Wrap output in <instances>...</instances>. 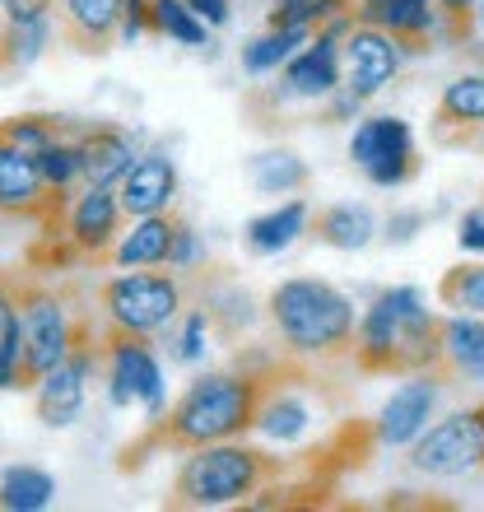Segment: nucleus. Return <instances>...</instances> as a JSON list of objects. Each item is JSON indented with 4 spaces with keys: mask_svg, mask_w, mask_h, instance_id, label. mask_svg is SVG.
<instances>
[{
    "mask_svg": "<svg viewBox=\"0 0 484 512\" xmlns=\"http://www.w3.org/2000/svg\"><path fill=\"white\" fill-rule=\"evenodd\" d=\"M266 317L280 336V350L303 364H322L354 350L359 308L345 289L322 275H289L266 294Z\"/></svg>",
    "mask_w": 484,
    "mask_h": 512,
    "instance_id": "1",
    "label": "nucleus"
},
{
    "mask_svg": "<svg viewBox=\"0 0 484 512\" xmlns=\"http://www.w3.org/2000/svg\"><path fill=\"white\" fill-rule=\"evenodd\" d=\"M438 317L415 284H396L359 312L354 364L363 373H424L438 364Z\"/></svg>",
    "mask_w": 484,
    "mask_h": 512,
    "instance_id": "2",
    "label": "nucleus"
},
{
    "mask_svg": "<svg viewBox=\"0 0 484 512\" xmlns=\"http://www.w3.org/2000/svg\"><path fill=\"white\" fill-rule=\"evenodd\" d=\"M266 391V373H196L187 382V391L177 396V405L168 410V419H159L163 447L173 452H191L205 443H229V438H247Z\"/></svg>",
    "mask_w": 484,
    "mask_h": 512,
    "instance_id": "3",
    "label": "nucleus"
},
{
    "mask_svg": "<svg viewBox=\"0 0 484 512\" xmlns=\"http://www.w3.org/2000/svg\"><path fill=\"white\" fill-rule=\"evenodd\" d=\"M280 475V461L261 447L229 438V443H205L182 452V466L173 475L177 508H233L266 494V485Z\"/></svg>",
    "mask_w": 484,
    "mask_h": 512,
    "instance_id": "4",
    "label": "nucleus"
},
{
    "mask_svg": "<svg viewBox=\"0 0 484 512\" xmlns=\"http://www.w3.org/2000/svg\"><path fill=\"white\" fill-rule=\"evenodd\" d=\"M98 308L103 322L135 336H159L182 317L187 308V289L177 270H117L103 289H98Z\"/></svg>",
    "mask_w": 484,
    "mask_h": 512,
    "instance_id": "5",
    "label": "nucleus"
},
{
    "mask_svg": "<svg viewBox=\"0 0 484 512\" xmlns=\"http://www.w3.org/2000/svg\"><path fill=\"white\" fill-rule=\"evenodd\" d=\"M103 382H108V401L117 410L140 405L145 424H159L163 419L168 378H163V364H159V354H154V345H149V336L108 326V336H103Z\"/></svg>",
    "mask_w": 484,
    "mask_h": 512,
    "instance_id": "6",
    "label": "nucleus"
},
{
    "mask_svg": "<svg viewBox=\"0 0 484 512\" xmlns=\"http://www.w3.org/2000/svg\"><path fill=\"white\" fill-rule=\"evenodd\" d=\"M98 373H103V340L94 345L89 331L80 326L75 350L33 382V415L42 429H75L84 415V401H89V382Z\"/></svg>",
    "mask_w": 484,
    "mask_h": 512,
    "instance_id": "7",
    "label": "nucleus"
},
{
    "mask_svg": "<svg viewBox=\"0 0 484 512\" xmlns=\"http://www.w3.org/2000/svg\"><path fill=\"white\" fill-rule=\"evenodd\" d=\"M350 163L373 187H405L415 177V131L396 112H373L359 117L350 131Z\"/></svg>",
    "mask_w": 484,
    "mask_h": 512,
    "instance_id": "8",
    "label": "nucleus"
},
{
    "mask_svg": "<svg viewBox=\"0 0 484 512\" xmlns=\"http://www.w3.org/2000/svg\"><path fill=\"white\" fill-rule=\"evenodd\" d=\"M484 466V419L480 410H461V415L438 419L410 443V471L429 475V480H457Z\"/></svg>",
    "mask_w": 484,
    "mask_h": 512,
    "instance_id": "9",
    "label": "nucleus"
},
{
    "mask_svg": "<svg viewBox=\"0 0 484 512\" xmlns=\"http://www.w3.org/2000/svg\"><path fill=\"white\" fill-rule=\"evenodd\" d=\"M19 322H24V345H28V378L38 382L47 368H56L75 350L80 340V317L70 312V303L56 289L28 284L19 289Z\"/></svg>",
    "mask_w": 484,
    "mask_h": 512,
    "instance_id": "10",
    "label": "nucleus"
},
{
    "mask_svg": "<svg viewBox=\"0 0 484 512\" xmlns=\"http://www.w3.org/2000/svg\"><path fill=\"white\" fill-rule=\"evenodd\" d=\"M401 61H405V42L391 38L387 28H373V24H359L345 33L340 42V70H345V89H350L359 103L377 98L387 89L396 75H401Z\"/></svg>",
    "mask_w": 484,
    "mask_h": 512,
    "instance_id": "11",
    "label": "nucleus"
},
{
    "mask_svg": "<svg viewBox=\"0 0 484 512\" xmlns=\"http://www.w3.org/2000/svg\"><path fill=\"white\" fill-rule=\"evenodd\" d=\"M340 42L345 38H336L331 28H312V38L280 66V94L298 98V103H326L345 84Z\"/></svg>",
    "mask_w": 484,
    "mask_h": 512,
    "instance_id": "12",
    "label": "nucleus"
},
{
    "mask_svg": "<svg viewBox=\"0 0 484 512\" xmlns=\"http://www.w3.org/2000/svg\"><path fill=\"white\" fill-rule=\"evenodd\" d=\"M121 219H126V210H121V201H117V187L84 182L66 201V238L75 252L98 261V256H108L112 243L121 238Z\"/></svg>",
    "mask_w": 484,
    "mask_h": 512,
    "instance_id": "13",
    "label": "nucleus"
},
{
    "mask_svg": "<svg viewBox=\"0 0 484 512\" xmlns=\"http://www.w3.org/2000/svg\"><path fill=\"white\" fill-rule=\"evenodd\" d=\"M433 410H438V378L433 373H415L410 382L391 391L382 410H377V424H373V438L377 447H410L419 433L429 429Z\"/></svg>",
    "mask_w": 484,
    "mask_h": 512,
    "instance_id": "14",
    "label": "nucleus"
},
{
    "mask_svg": "<svg viewBox=\"0 0 484 512\" xmlns=\"http://www.w3.org/2000/svg\"><path fill=\"white\" fill-rule=\"evenodd\" d=\"M177 163L168 149H140L131 163V173L117 182V201L131 219L140 215H168L177 201Z\"/></svg>",
    "mask_w": 484,
    "mask_h": 512,
    "instance_id": "15",
    "label": "nucleus"
},
{
    "mask_svg": "<svg viewBox=\"0 0 484 512\" xmlns=\"http://www.w3.org/2000/svg\"><path fill=\"white\" fill-rule=\"evenodd\" d=\"M280 368H270V373H266V391H261V405H256L252 433L261 438V443L294 447V443H303V438H308V429H312V401L294 387L298 378L280 382Z\"/></svg>",
    "mask_w": 484,
    "mask_h": 512,
    "instance_id": "16",
    "label": "nucleus"
},
{
    "mask_svg": "<svg viewBox=\"0 0 484 512\" xmlns=\"http://www.w3.org/2000/svg\"><path fill=\"white\" fill-rule=\"evenodd\" d=\"M140 131H121V126H94L80 135V159H84V182L94 187H117L131 173L135 154H140Z\"/></svg>",
    "mask_w": 484,
    "mask_h": 512,
    "instance_id": "17",
    "label": "nucleus"
},
{
    "mask_svg": "<svg viewBox=\"0 0 484 512\" xmlns=\"http://www.w3.org/2000/svg\"><path fill=\"white\" fill-rule=\"evenodd\" d=\"M312 229V205L303 196H284L280 205L261 210L256 219H247L242 229V247L252 256H280Z\"/></svg>",
    "mask_w": 484,
    "mask_h": 512,
    "instance_id": "18",
    "label": "nucleus"
},
{
    "mask_svg": "<svg viewBox=\"0 0 484 512\" xmlns=\"http://www.w3.org/2000/svg\"><path fill=\"white\" fill-rule=\"evenodd\" d=\"M117 24L121 0H61V14H56V33L80 52H108L117 42Z\"/></svg>",
    "mask_w": 484,
    "mask_h": 512,
    "instance_id": "19",
    "label": "nucleus"
},
{
    "mask_svg": "<svg viewBox=\"0 0 484 512\" xmlns=\"http://www.w3.org/2000/svg\"><path fill=\"white\" fill-rule=\"evenodd\" d=\"M47 205V182L28 149L0 145V215H33Z\"/></svg>",
    "mask_w": 484,
    "mask_h": 512,
    "instance_id": "20",
    "label": "nucleus"
},
{
    "mask_svg": "<svg viewBox=\"0 0 484 512\" xmlns=\"http://www.w3.org/2000/svg\"><path fill=\"white\" fill-rule=\"evenodd\" d=\"M173 215H140L131 224V233H121L112 243V266L117 270H149L168 266V247H173Z\"/></svg>",
    "mask_w": 484,
    "mask_h": 512,
    "instance_id": "21",
    "label": "nucleus"
},
{
    "mask_svg": "<svg viewBox=\"0 0 484 512\" xmlns=\"http://www.w3.org/2000/svg\"><path fill=\"white\" fill-rule=\"evenodd\" d=\"M438 364L471 382H484V317L480 312H452L438 322Z\"/></svg>",
    "mask_w": 484,
    "mask_h": 512,
    "instance_id": "22",
    "label": "nucleus"
},
{
    "mask_svg": "<svg viewBox=\"0 0 484 512\" xmlns=\"http://www.w3.org/2000/svg\"><path fill=\"white\" fill-rule=\"evenodd\" d=\"M317 243L336 247V252H363L377 238V215L368 201H336L312 215Z\"/></svg>",
    "mask_w": 484,
    "mask_h": 512,
    "instance_id": "23",
    "label": "nucleus"
},
{
    "mask_svg": "<svg viewBox=\"0 0 484 512\" xmlns=\"http://www.w3.org/2000/svg\"><path fill=\"white\" fill-rule=\"evenodd\" d=\"M354 19L373 28H387L391 38H401V42H419L433 33L438 10H433V0H359Z\"/></svg>",
    "mask_w": 484,
    "mask_h": 512,
    "instance_id": "24",
    "label": "nucleus"
},
{
    "mask_svg": "<svg viewBox=\"0 0 484 512\" xmlns=\"http://www.w3.org/2000/svg\"><path fill=\"white\" fill-rule=\"evenodd\" d=\"M56 33V14L47 19H19V24H0V75H19V70L38 66Z\"/></svg>",
    "mask_w": 484,
    "mask_h": 512,
    "instance_id": "25",
    "label": "nucleus"
},
{
    "mask_svg": "<svg viewBox=\"0 0 484 512\" xmlns=\"http://www.w3.org/2000/svg\"><path fill=\"white\" fill-rule=\"evenodd\" d=\"M56 503V475L33 461H10L0 471V512H42Z\"/></svg>",
    "mask_w": 484,
    "mask_h": 512,
    "instance_id": "26",
    "label": "nucleus"
},
{
    "mask_svg": "<svg viewBox=\"0 0 484 512\" xmlns=\"http://www.w3.org/2000/svg\"><path fill=\"white\" fill-rule=\"evenodd\" d=\"M247 177H252V187L261 196H298L308 187L312 168L298 159L294 149H261V154L247 159Z\"/></svg>",
    "mask_w": 484,
    "mask_h": 512,
    "instance_id": "27",
    "label": "nucleus"
},
{
    "mask_svg": "<svg viewBox=\"0 0 484 512\" xmlns=\"http://www.w3.org/2000/svg\"><path fill=\"white\" fill-rule=\"evenodd\" d=\"M149 33H159L177 47H210L215 28L205 24L187 0H149Z\"/></svg>",
    "mask_w": 484,
    "mask_h": 512,
    "instance_id": "28",
    "label": "nucleus"
},
{
    "mask_svg": "<svg viewBox=\"0 0 484 512\" xmlns=\"http://www.w3.org/2000/svg\"><path fill=\"white\" fill-rule=\"evenodd\" d=\"M308 38H312V28H270L266 24V33H261V38H252L247 47H242V70H247V75H256V80H261V75H280V66Z\"/></svg>",
    "mask_w": 484,
    "mask_h": 512,
    "instance_id": "29",
    "label": "nucleus"
},
{
    "mask_svg": "<svg viewBox=\"0 0 484 512\" xmlns=\"http://www.w3.org/2000/svg\"><path fill=\"white\" fill-rule=\"evenodd\" d=\"M33 159H38V173H42V182H47V191H56V196H70V191L84 182L80 135H75V140H70V135H56L52 145H42Z\"/></svg>",
    "mask_w": 484,
    "mask_h": 512,
    "instance_id": "30",
    "label": "nucleus"
},
{
    "mask_svg": "<svg viewBox=\"0 0 484 512\" xmlns=\"http://www.w3.org/2000/svg\"><path fill=\"white\" fill-rule=\"evenodd\" d=\"M210 336H215V322H210L205 303L191 312L182 308V317L168 326V359L182 368H196L205 359V350H210Z\"/></svg>",
    "mask_w": 484,
    "mask_h": 512,
    "instance_id": "31",
    "label": "nucleus"
},
{
    "mask_svg": "<svg viewBox=\"0 0 484 512\" xmlns=\"http://www.w3.org/2000/svg\"><path fill=\"white\" fill-rule=\"evenodd\" d=\"M205 312H210V322H215V331L224 340H238L242 331H252L256 326V298L247 294V289H238V284H219L215 294H210V303H205Z\"/></svg>",
    "mask_w": 484,
    "mask_h": 512,
    "instance_id": "32",
    "label": "nucleus"
},
{
    "mask_svg": "<svg viewBox=\"0 0 484 512\" xmlns=\"http://www.w3.org/2000/svg\"><path fill=\"white\" fill-rule=\"evenodd\" d=\"M443 122H461V126H484V75H461L443 89L438 98Z\"/></svg>",
    "mask_w": 484,
    "mask_h": 512,
    "instance_id": "33",
    "label": "nucleus"
},
{
    "mask_svg": "<svg viewBox=\"0 0 484 512\" xmlns=\"http://www.w3.org/2000/svg\"><path fill=\"white\" fill-rule=\"evenodd\" d=\"M438 298L457 312H480L484 317V266H457L447 270V280L438 284Z\"/></svg>",
    "mask_w": 484,
    "mask_h": 512,
    "instance_id": "34",
    "label": "nucleus"
},
{
    "mask_svg": "<svg viewBox=\"0 0 484 512\" xmlns=\"http://www.w3.org/2000/svg\"><path fill=\"white\" fill-rule=\"evenodd\" d=\"M56 135H61V117H42V112H28V117H10V122H0V140L14 149H28V154H38L42 145H52Z\"/></svg>",
    "mask_w": 484,
    "mask_h": 512,
    "instance_id": "35",
    "label": "nucleus"
},
{
    "mask_svg": "<svg viewBox=\"0 0 484 512\" xmlns=\"http://www.w3.org/2000/svg\"><path fill=\"white\" fill-rule=\"evenodd\" d=\"M0 391H33L28 378V345H24V322H14L0 336Z\"/></svg>",
    "mask_w": 484,
    "mask_h": 512,
    "instance_id": "36",
    "label": "nucleus"
},
{
    "mask_svg": "<svg viewBox=\"0 0 484 512\" xmlns=\"http://www.w3.org/2000/svg\"><path fill=\"white\" fill-rule=\"evenodd\" d=\"M201 261H205L201 233L191 229L187 219H177V224H173V247H168V270H177V275H191V270H201Z\"/></svg>",
    "mask_w": 484,
    "mask_h": 512,
    "instance_id": "37",
    "label": "nucleus"
},
{
    "mask_svg": "<svg viewBox=\"0 0 484 512\" xmlns=\"http://www.w3.org/2000/svg\"><path fill=\"white\" fill-rule=\"evenodd\" d=\"M317 5L322 0H275L270 28H317Z\"/></svg>",
    "mask_w": 484,
    "mask_h": 512,
    "instance_id": "38",
    "label": "nucleus"
},
{
    "mask_svg": "<svg viewBox=\"0 0 484 512\" xmlns=\"http://www.w3.org/2000/svg\"><path fill=\"white\" fill-rule=\"evenodd\" d=\"M149 33V0H121V24H117V42L135 47Z\"/></svg>",
    "mask_w": 484,
    "mask_h": 512,
    "instance_id": "39",
    "label": "nucleus"
},
{
    "mask_svg": "<svg viewBox=\"0 0 484 512\" xmlns=\"http://www.w3.org/2000/svg\"><path fill=\"white\" fill-rule=\"evenodd\" d=\"M0 14L10 24H19V19H47V14H56V0H0Z\"/></svg>",
    "mask_w": 484,
    "mask_h": 512,
    "instance_id": "40",
    "label": "nucleus"
},
{
    "mask_svg": "<svg viewBox=\"0 0 484 512\" xmlns=\"http://www.w3.org/2000/svg\"><path fill=\"white\" fill-rule=\"evenodd\" d=\"M187 5L201 14L210 28H229V19H233V0H187Z\"/></svg>",
    "mask_w": 484,
    "mask_h": 512,
    "instance_id": "41",
    "label": "nucleus"
},
{
    "mask_svg": "<svg viewBox=\"0 0 484 512\" xmlns=\"http://www.w3.org/2000/svg\"><path fill=\"white\" fill-rule=\"evenodd\" d=\"M461 252H484V210H471L461 219V233H457Z\"/></svg>",
    "mask_w": 484,
    "mask_h": 512,
    "instance_id": "42",
    "label": "nucleus"
},
{
    "mask_svg": "<svg viewBox=\"0 0 484 512\" xmlns=\"http://www.w3.org/2000/svg\"><path fill=\"white\" fill-rule=\"evenodd\" d=\"M419 224H424V215H415V210H401V215L387 219V238H391V243H410Z\"/></svg>",
    "mask_w": 484,
    "mask_h": 512,
    "instance_id": "43",
    "label": "nucleus"
},
{
    "mask_svg": "<svg viewBox=\"0 0 484 512\" xmlns=\"http://www.w3.org/2000/svg\"><path fill=\"white\" fill-rule=\"evenodd\" d=\"M438 5H443V14H452V19H461V14L471 10L475 0H438Z\"/></svg>",
    "mask_w": 484,
    "mask_h": 512,
    "instance_id": "44",
    "label": "nucleus"
},
{
    "mask_svg": "<svg viewBox=\"0 0 484 512\" xmlns=\"http://www.w3.org/2000/svg\"><path fill=\"white\" fill-rule=\"evenodd\" d=\"M480 28H484V0H480Z\"/></svg>",
    "mask_w": 484,
    "mask_h": 512,
    "instance_id": "45",
    "label": "nucleus"
},
{
    "mask_svg": "<svg viewBox=\"0 0 484 512\" xmlns=\"http://www.w3.org/2000/svg\"><path fill=\"white\" fill-rule=\"evenodd\" d=\"M480 149H484V135H480Z\"/></svg>",
    "mask_w": 484,
    "mask_h": 512,
    "instance_id": "46",
    "label": "nucleus"
},
{
    "mask_svg": "<svg viewBox=\"0 0 484 512\" xmlns=\"http://www.w3.org/2000/svg\"><path fill=\"white\" fill-rule=\"evenodd\" d=\"M0 24H5V14H0Z\"/></svg>",
    "mask_w": 484,
    "mask_h": 512,
    "instance_id": "47",
    "label": "nucleus"
},
{
    "mask_svg": "<svg viewBox=\"0 0 484 512\" xmlns=\"http://www.w3.org/2000/svg\"><path fill=\"white\" fill-rule=\"evenodd\" d=\"M480 419H484V410H480Z\"/></svg>",
    "mask_w": 484,
    "mask_h": 512,
    "instance_id": "48",
    "label": "nucleus"
}]
</instances>
